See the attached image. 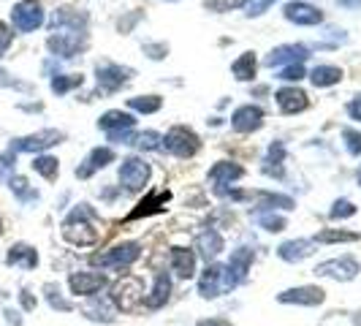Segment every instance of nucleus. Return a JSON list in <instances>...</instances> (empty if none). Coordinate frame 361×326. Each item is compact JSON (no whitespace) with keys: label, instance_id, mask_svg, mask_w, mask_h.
<instances>
[{"label":"nucleus","instance_id":"f257e3e1","mask_svg":"<svg viewBox=\"0 0 361 326\" xmlns=\"http://www.w3.org/2000/svg\"><path fill=\"white\" fill-rule=\"evenodd\" d=\"M93 221H96V212L87 207V204H79L63 223V237L71 244H96L98 242V231L93 228Z\"/></svg>","mask_w":361,"mask_h":326},{"label":"nucleus","instance_id":"f03ea898","mask_svg":"<svg viewBox=\"0 0 361 326\" xmlns=\"http://www.w3.org/2000/svg\"><path fill=\"white\" fill-rule=\"evenodd\" d=\"M237 285H239V280L228 269V264H209L199 278V294L204 299H218L223 294L234 291Z\"/></svg>","mask_w":361,"mask_h":326},{"label":"nucleus","instance_id":"7ed1b4c3","mask_svg":"<svg viewBox=\"0 0 361 326\" xmlns=\"http://www.w3.org/2000/svg\"><path fill=\"white\" fill-rule=\"evenodd\" d=\"M139 256H141L139 242H120V244H114L112 250H106V253L93 256L90 261L96 266H100V269H122V266L133 264Z\"/></svg>","mask_w":361,"mask_h":326},{"label":"nucleus","instance_id":"20e7f679","mask_svg":"<svg viewBox=\"0 0 361 326\" xmlns=\"http://www.w3.org/2000/svg\"><path fill=\"white\" fill-rule=\"evenodd\" d=\"M144 302V285L139 278H122L112 285V305L120 307L122 313H133Z\"/></svg>","mask_w":361,"mask_h":326},{"label":"nucleus","instance_id":"39448f33","mask_svg":"<svg viewBox=\"0 0 361 326\" xmlns=\"http://www.w3.org/2000/svg\"><path fill=\"white\" fill-rule=\"evenodd\" d=\"M84 46V33L79 25H55V36L49 39V49L60 58H74Z\"/></svg>","mask_w":361,"mask_h":326},{"label":"nucleus","instance_id":"423d86ee","mask_svg":"<svg viewBox=\"0 0 361 326\" xmlns=\"http://www.w3.org/2000/svg\"><path fill=\"white\" fill-rule=\"evenodd\" d=\"M163 147H166L171 155H177V158H190V155H196V152H199L201 142H199V136H196L190 128L177 125V128H171V131L166 133Z\"/></svg>","mask_w":361,"mask_h":326},{"label":"nucleus","instance_id":"0eeeda50","mask_svg":"<svg viewBox=\"0 0 361 326\" xmlns=\"http://www.w3.org/2000/svg\"><path fill=\"white\" fill-rule=\"evenodd\" d=\"M11 22L20 33H33L36 27L44 25V8L39 0H20L11 11Z\"/></svg>","mask_w":361,"mask_h":326},{"label":"nucleus","instance_id":"6e6552de","mask_svg":"<svg viewBox=\"0 0 361 326\" xmlns=\"http://www.w3.org/2000/svg\"><path fill=\"white\" fill-rule=\"evenodd\" d=\"M359 261L353 256H342V259H329L323 264L315 266V275L318 278H332V280H340V283H348L359 275Z\"/></svg>","mask_w":361,"mask_h":326},{"label":"nucleus","instance_id":"1a4fd4ad","mask_svg":"<svg viewBox=\"0 0 361 326\" xmlns=\"http://www.w3.org/2000/svg\"><path fill=\"white\" fill-rule=\"evenodd\" d=\"M150 180V163L141 158H125L120 166V183L125 190H141Z\"/></svg>","mask_w":361,"mask_h":326},{"label":"nucleus","instance_id":"9d476101","mask_svg":"<svg viewBox=\"0 0 361 326\" xmlns=\"http://www.w3.org/2000/svg\"><path fill=\"white\" fill-rule=\"evenodd\" d=\"M326 299V291L318 288V285H299V288H288L277 294V302L282 305H304V307H315L323 305Z\"/></svg>","mask_w":361,"mask_h":326},{"label":"nucleus","instance_id":"9b49d317","mask_svg":"<svg viewBox=\"0 0 361 326\" xmlns=\"http://www.w3.org/2000/svg\"><path fill=\"white\" fill-rule=\"evenodd\" d=\"M63 142V131H39L33 136H25L11 144V152H41V150H49L52 144Z\"/></svg>","mask_w":361,"mask_h":326},{"label":"nucleus","instance_id":"f8f14e48","mask_svg":"<svg viewBox=\"0 0 361 326\" xmlns=\"http://www.w3.org/2000/svg\"><path fill=\"white\" fill-rule=\"evenodd\" d=\"M68 285H71V294H77V296H96L106 285V275H100V272H74L68 278Z\"/></svg>","mask_w":361,"mask_h":326},{"label":"nucleus","instance_id":"ddd939ff","mask_svg":"<svg viewBox=\"0 0 361 326\" xmlns=\"http://www.w3.org/2000/svg\"><path fill=\"white\" fill-rule=\"evenodd\" d=\"M307 58H310V49H307V46H301V44H282V46L269 52L266 65H269V68H277V65H285V63L301 65V60H307Z\"/></svg>","mask_w":361,"mask_h":326},{"label":"nucleus","instance_id":"4468645a","mask_svg":"<svg viewBox=\"0 0 361 326\" xmlns=\"http://www.w3.org/2000/svg\"><path fill=\"white\" fill-rule=\"evenodd\" d=\"M131 74H133L131 68H122V65H114V63H103V65H98V90L114 93L131 79Z\"/></svg>","mask_w":361,"mask_h":326},{"label":"nucleus","instance_id":"2eb2a0df","mask_svg":"<svg viewBox=\"0 0 361 326\" xmlns=\"http://www.w3.org/2000/svg\"><path fill=\"white\" fill-rule=\"evenodd\" d=\"M231 125H234V131H239V133H253V131H258L263 125V109L261 106H253V103L239 106V109L231 115Z\"/></svg>","mask_w":361,"mask_h":326},{"label":"nucleus","instance_id":"dca6fc26","mask_svg":"<svg viewBox=\"0 0 361 326\" xmlns=\"http://www.w3.org/2000/svg\"><path fill=\"white\" fill-rule=\"evenodd\" d=\"M169 202H171V193H169V190H150V196H147V199H144L125 221H139V218H147V215L163 212Z\"/></svg>","mask_w":361,"mask_h":326},{"label":"nucleus","instance_id":"f3484780","mask_svg":"<svg viewBox=\"0 0 361 326\" xmlns=\"http://www.w3.org/2000/svg\"><path fill=\"white\" fill-rule=\"evenodd\" d=\"M112 161H114V150H112V147H98V150H93V152L87 155L84 166L77 169V177H79V180H87L90 174H96L98 169H106Z\"/></svg>","mask_w":361,"mask_h":326},{"label":"nucleus","instance_id":"a211bd4d","mask_svg":"<svg viewBox=\"0 0 361 326\" xmlns=\"http://www.w3.org/2000/svg\"><path fill=\"white\" fill-rule=\"evenodd\" d=\"M313 247H315L313 240H291V242H282L277 247V256L288 264H299L307 256H313Z\"/></svg>","mask_w":361,"mask_h":326},{"label":"nucleus","instance_id":"6ab92c4d","mask_svg":"<svg viewBox=\"0 0 361 326\" xmlns=\"http://www.w3.org/2000/svg\"><path fill=\"white\" fill-rule=\"evenodd\" d=\"M275 98H277V106L285 115H296V112L307 109V93L299 87H282V90H277Z\"/></svg>","mask_w":361,"mask_h":326},{"label":"nucleus","instance_id":"aec40b11","mask_svg":"<svg viewBox=\"0 0 361 326\" xmlns=\"http://www.w3.org/2000/svg\"><path fill=\"white\" fill-rule=\"evenodd\" d=\"M285 20L296 22V25H318L323 22L321 8L310 6V3H288L285 6Z\"/></svg>","mask_w":361,"mask_h":326},{"label":"nucleus","instance_id":"412c9836","mask_svg":"<svg viewBox=\"0 0 361 326\" xmlns=\"http://www.w3.org/2000/svg\"><path fill=\"white\" fill-rule=\"evenodd\" d=\"M196 247H199V253L206 261H212V259H218L223 253L225 242H223V237L215 228H204V231H199V237H196Z\"/></svg>","mask_w":361,"mask_h":326},{"label":"nucleus","instance_id":"4be33fe9","mask_svg":"<svg viewBox=\"0 0 361 326\" xmlns=\"http://www.w3.org/2000/svg\"><path fill=\"white\" fill-rule=\"evenodd\" d=\"M171 269L182 280L193 278L196 275V253L188 250V247H171Z\"/></svg>","mask_w":361,"mask_h":326},{"label":"nucleus","instance_id":"5701e85b","mask_svg":"<svg viewBox=\"0 0 361 326\" xmlns=\"http://www.w3.org/2000/svg\"><path fill=\"white\" fill-rule=\"evenodd\" d=\"M242 174H244V169H242V166H237V163H231V161H221V163H215V166L209 169V180L215 183V190H218V188H223V185L237 183Z\"/></svg>","mask_w":361,"mask_h":326},{"label":"nucleus","instance_id":"b1692460","mask_svg":"<svg viewBox=\"0 0 361 326\" xmlns=\"http://www.w3.org/2000/svg\"><path fill=\"white\" fill-rule=\"evenodd\" d=\"M169 296H171V278L166 272H161L155 278V285H152L150 296H144V305H147V310H158V307L169 302Z\"/></svg>","mask_w":361,"mask_h":326},{"label":"nucleus","instance_id":"393cba45","mask_svg":"<svg viewBox=\"0 0 361 326\" xmlns=\"http://www.w3.org/2000/svg\"><path fill=\"white\" fill-rule=\"evenodd\" d=\"M136 125L133 120V115H128V112H120V109H112V112H106L103 117L98 120V128H103L106 133H114V131H131Z\"/></svg>","mask_w":361,"mask_h":326},{"label":"nucleus","instance_id":"a878e982","mask_svg":"<svg viewBox=\"0 0 361 326\" xmlns=\"http://www.w3.org/2000/svg\"><path fill=\"white\" fill-rule=\"evenodd\" d=\"M6 261L11 266H25V269H33V266L39 264V253L30 247V244H14L11 250H8V256H6Z\"/></svg>","mask_w":361,"mask_h":326},{"label":"nucleus","instance_id":"bb28decb","mask_svg":"<svg viewBox=\"0 0 361 326\" xmlns=\"http://www.w3.org/2000/svg\"><path fill=\"white\" fill-rule=\"evenodd\" d=\"M250 264H253V250H250V247H239V250L231 253L228 269L237 275V280L242 283V280L247 278V272H250Z\"/></svg>","mask_w":361,"mask_h":326},{"label":"nucleus","instance_id":"cd10ccee","mask_svg":"<svg viewBox=\"0 0 361 326\" xmlns=\"http://www.w3.org/2000/svg\"><path fill=\"white\" fill-rule=\"evenodd\" d=\"M310 79H313L315 87H332V84H337L342 79V71L337 65H315Z\"/></svg>","mask_w":361,"mask_h":326},{"label":"nucleus","instance_id":"c85d7f7f","mask_svg":"<svg viewBox=\"0 0 361 326\" xmlns=\"http://www.w3.org/2000/svg\"><path fill=\"white\" fill-rule=\"evenodd\" d=\"M231 71H234V77L239 82L256 79V55H253V52H244L239 60L231 65Z\"/></svg>","mask_w":361,"mask_h":326},{"label":"nucleus","instance_id":"c756f323","mask_svg":"<svg viewBox=\"0 0 361 326\" xmlns=\"http://www.w3.org/2000/svg\"><path fill=\"white\" fill-rule=\"evenodd\" d=\"M282 158H285V147H282L280 142H275L272 147H269V155H266V166H263V171L266 174H277V177H282V169H280V163Z\"/></svg>","mask_w":361,"mask_h":326},{"label":"nucleus","instance_id":"7c9ffc66","mask_svg":"<svg viewBox=\"0 0 361 326\" xmlns=\"http://www.w3.org/2000/svg\"><path fill=\"white\" fill-rule=\"evenodd\" d=\"M33 169L39 171L41 177L55 180V177H58V171H60V163H58V158H52V155H39V158L33 161Z\"/></svg>","mask_w":361,"mask_h":326},{"label":"nucleus","instance_id":"2f4dec72","mask_svg":"<svg viewBox=\"0 0 361 326\" xmlns=\"http://www.w3.org/2000/svg\"><path fill=\"white\" fill-rule=\"evenodd\" d=\"M128 106L136 112H144V115H152L161 109V98L158 96H136V98H128Z\"/></svg>","mask_w":361,"mask_h":326},{"label":"nucleus","instance_id":"473e14b6","mask_svg":"<svg viewBox=\"0 0 361 326\" xmlns=\"http://www.w3.org/2000/svg\"><path fill=\"white\" fill-rule=\"evenodd\" d=\"M84 313H87V318H93V321H114V315H112V307L106 305V302H100V299H93L90 305L84 307Z\"/></svg>","mask_w":361,"mask_h":326},{"label":"nucleus","instance_id":"72a5a7b5","mask_svg":"<svg viewBox=\"0 0 361 326\" xmlns=\"http://www.w3.org/2000/svg\"><path fill=\"white\" fill-rule=\"evenodd\" d=\"M313 242H359V234L353 231H337V228H329V231H321Z\"/></svg>","mask_w":361,"mask_h":326},{"label":"nucleus","instance_id":"f704fd0d","mask_svg":"<svg viewBox=\"0 0 361 326\" xmlns=\"http://www.w3.org/2000/svg\"><path fill=\"white\" fill-rule=\"evenodd\" d=\"M44 291H46V299H49V305L55 307V310H63V313L74 310V305H71V302H65V299L60 296V288H58L55 283H49L46 288H44Z\"/></svg>","mask_w":361,"mask_h":326},{"label":"nucleus","instance_id":"c9c22d12","mask_svg":"<svg viewBox=\"0 0 361 326\" xmlns=\"http://www.w3.org/2000/svg\"><path fill=\"white\" fill-rule=\"evenodd\" d=\"M256 223L261 226V228H266V231H282L285 228V218H280V215H275V212H263V215H258L256 218Z\"/></svg>","mask_w":361,"mask_h":326},{"label":"nucleus","instance_id":"e433bc0d","mask_svg":"<svg viewBox=\"0 0 361 326\" xmlns=\"http://www.w3.org/2000/svg\"><path fill=\"white\" fill-rule=\"evenodd\" d=\"M11 190L20 196L22 202H27V199H30V202H33V199H39V193H36L33 188H27V180H25V177H11Z\"/></svg>","mask_w":361,"mask_h":326},{"label":"nucleus","instance_id":"4c0bfd02","mask_svg":"<svg viewBox=\"0 0 361 326\" xmlns=\"http://www.w3.org/2000/svg\"><path fill=\"white\" fill-rule=\"evenodd\" d=\"M81 84V74H74V77H55L52 79V90L60 96V93H68L71 87H79Z\"/></svg>","mask_w":361,"mask_h":326},{"label":"nucleus","instance_id":"58836bf2","mask_svg":"<svg viewBox=\"0 0 361 326\" xmlns=\"http://www.w3.org/2000/svg\"><path fill=\"white\" fill-rule=\"evenodd\" d=\"M275 6V0H244V14L247 17H261L263 11H269Z\"/></svg>","mask_w":361,"mask_h":326},{"label":"nucleus","instance_id":"ea45409f","mask_svg":"<svg viewBox=\"0 0 361 326\" xmlns=\"http://www.w3.org/2000/svg\"><path fill=\"white\" fill-rule=\"evenodd\" d=\"M329 215H332L334 221H340V218H353V215H356V207H353V202H348V199H340V202H334Z\"/></svg>","mask_w":361,"mask_h":326},{"label":"nucleus","instance_id":"a19ab883","mask_svg":"<svg viewBox=\"0 0 361 326\" xmlns=\"http://www.w3.org/2000/svg\"><path fill=\"white\" fill-rule=\"evenodd\" d=\"M342 139H345V147L350 155H361V133L353 131V128H345L342 131Z\"/></svg>","mask_w":361,"mask_h":326},{"label":"nucleus","instance_id":"79ce46f5","mask_svg":"<svg viewBox=\"0 0 361 326\" xmlns=\"http://www.w3.org/2000/svg\"><path fill=\"white\" fill-rule=\"evenodd\" d=\"M141 150H158L161 147V133H155V131H147V133H141V136H136V142Z\"/></svg>","mask_w":361,"mask_h":326},{"label":"nucleus","instance_id":"37998d69","mask_svg":"<svg viewBox=\"0 0 361 326\" xmlns=\"http://www.w3.org/2000/svg\"><path fill=\"white\" fill-rule=\"evenodd\" d=\"M304 77H307V74H304V68H301V65H288V68H282L280 77H277V79L299 82V79H304Z\"/></svg>","mask_w":361,"mask_h":326},{"label":"nucleus","instance_id":"c03bdc74","mask_svg":"<svg viewBox=\"0 0 361 326\" xmlns=\"http://www.w3.org/2000/svg\"><path fill=\"white\" fill-rule=\"evenodd\" d=\"M212 11H228V8H234V6H244V0H209L206 3Z\"/></svg>","mask_w":361,"mask_h":326},{"label":"nucleus","instance_id":"a18cd8bd","mask_svg":"<svg viewBox=\"0 0 361 326\" xmlns=\"http://www.w3.org/2000/svg\"><path fill=\"white\" fill-rule=\"evenodd\" d=\"M11 39H14V33H11V27L0 22V55H3V52H6L8 46H11Z\"/></svg>","mask_w":361,"mask_h":326},{"label":"nucleus","instance_id":"49530a36","mask_svg":"<svg viewBox=\"0 0 361 326\" xmlns=\"http://www.w3.org/2000/svg\"><path fill=\"white\" fill-rule=\"evenodd\" d=\"M348 115H350L353 120H361V96H356L353 101L348 103Z\"/></svg>","mask_w":361,"mask_h":326},{"label":"nucleus","instance_id":"de8ad7c7","mask_svg":"<svg viewBox=\"0 0 361 326\" xmlns=\"http://www.w3.org/2000/svg\"><path fill=\"white\" fill-rule=\"evenodd\" d=\"M196 326H234V324L225 321V318H204V321H199Z\"/></svg>","mask_w":361,"mask_h":326},{"label":"nucleus","instance_id":"09e8293b","mask_svg":"<svg viewBox=\"0 0 361 326\" xmlns=\"http://www.w3.org/2000/svg\"><path fill=\"white\" fill-rule=\"evenodd\" d=\"M144 52H150V58H155V60H158V58L166 55V46H144Z\"/></svg>","mask_w":361,"mask_h":326},{"label":"nucleus","instance_id":"8fccbe9b","mask_svg":"<svg viewBox=\"0 0 361 326\" xmlns=\"http://www.w3.org/2000/svg\"><path fill=\"white\" fill-rule=\"evenodd\" d=\"M340 6H348V8H356V6H361V0H337Z\"/></svg>","mask_w":361,"mask_h":326},{"label":"nucleus","instance_id":"3c124183","mask_svg":"<svg viewBox=\"0 0 361 326\" xmlns=\"http://www.w3.org/2000/svg\"><path fill=\"white\" fill-rule=\"evenodd\" d=\"M22 305H25V307H33V299H30V296H27V291H25V294H22Z\"/></svg>","mask_w":361,"mask_h":326},{"label":"nucleus","instance_id":"603ef678","mask_svg":"<svg viewBox=\"0 0 361 326\" xmlns=\"http://www.w3.org/2000/svg\"><path fill=\"white\" fill-rule=\"evenodd\" d=\"M0 234H3V221H0Z\"/></svg>","mask_w":361,"mask_h":326},{"label":"nucleus","instance_id":"864d4df0","mask_svg":"<svg viewBox=\"0 0 361 326\" xmlns=\"http://www.w3.org/2000/svg\"><path fill=\"white\" fill-rule=\"evenodd\" d=\"M359 185H361V169H359Z\"/></svg>","mask_w":361,"mask_h":326}]
</instances>
